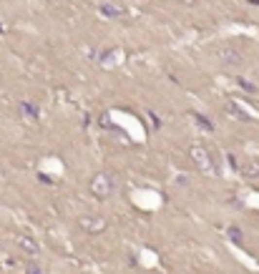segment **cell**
Returning <instances> with one entry per match:
<instances>
[{"mask_svg": "<svg viewBox=\"0 0 259 274\" xmlns=\"http://www.w3.org/2000/svg\"><path fill=\"white\" fill-rule=\"evenodd\" d=\"M113 191H116V181H113L108 174H98L91 181V194L98 196V199H108Z\"/></svg>", "mask_w": 259, "mask_h": 274, "instance_id": "6da1fadb", "label": "cell"}, {"mask_svg": "<svg viewBox=\"0 0 259 274\" xmlns=\"http://www.w3.org/2000/svg\"><path fill=\"white\" fill-rule=\"evenodd\" d=\"M81 224H83V229H88V232L96 234V232H101V229L106 226V219H83Z\"/></svg>", "mask_w": 259, "mask_h": 274, "instance_id": "3957f363", "label": "cell"}, {"mask_svg": "<svg viewBox=\"0 0 259 274\" xmlns=\"http://www.w3.org/2000/svg\"><path fill=\"white\" fill-rule=\"evenodd\" d=\"M257 164H249L247 169H244V174H249V176H259V169H254Z\"/></svg>", "mask_w": 259, "mask_h": 274, "instance_id": "5b68a950", "label": "cell"}, {"mask_svg": "<svg viewBox=\"0 0 259 274\" xmlns=\"http://www.w3.org/2000/svg\"><path fill=\"white\" fill-rule=\"evenodd\" d=\"M20 249H23V252H28V254H38L35 241H31V239H23V241H20Z\"/></svg>", "mask_w": 259, "mask_h": 274, "instance_id": "277c9868", "label": "cell"}, {"mask_svg": "<svg viewBox=\"0 0 259 274\" xmlns=\"http://www.w3.org/2000/svg\"><path fill=\"white\" fill-rule=\"evenodd\" d=\"M28 274H40V269L35 264H31V267H28Z\"/></svg>", "mask_w": 259, "mask_h": 274, "instance_id": "8992f818", "label": "cell"}, {"mask_svg": "<svg viewBox=\"0 0 259 274\" xmlns=\"http://www.w3.org/2000/svg\"><path fill=\"white\" fill-rule=\"evenodd\" d=\"M191 158L199 164V169H204V171L211 169V158H209V154L201 149V146H194V149H191Z\"/></svg>", "mask_w": 259, "mask_h": 274, "instance_id": "7a4b0ae2", "label": "cell"}]
</instances>
